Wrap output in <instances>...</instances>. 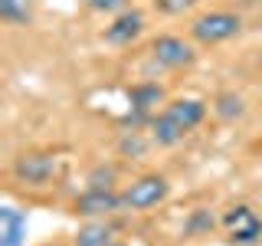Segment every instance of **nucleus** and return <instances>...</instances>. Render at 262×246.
<instances>
[{
  "instance_id": "1",
  "label": "nucleus",
  "mask_w": 262,
  "mask_h": 246,
  "mask_svg": "<svg viewBox=\"0 0 262 246\" xmlns=\"http://www.w3.org/2000/svg\"><path fill=\"white\" fill-rule=\"evenodd\" d=\"M243 30V20L239 13H229V10H210V13H200L196 20L190 23V36L203 46H216V43H226L233 39L236 33Z\"/></svg>"
},
{
  "instance_id": "2",
  "label": "nucleus",
  "mask_w": 262,
  "mask_h": 246,
  "mask_svg": "<svg viewBox=\"0 0 262 246\" xmlns=\"http://www.w3.org/2000/svg\"><path fill=\"white\" fill-rule=\"evenodd\" d=\"M223 230L229 246H256L262 240V220L259 213L246 203H236L223 213Z\"/></svg>"
},
{
  "instance_id": "3",
  "label": "nucleus",
  "mask_w": 262,
  "mask_h": 246,
  "mask_svg": "<svg viewBox=\"0 0 262 246\" xmlns=\"http://www.w3.org/2000/svg\"><path fill=\"white\" fill-rule=\"evenodd\" d=\"M167 194H170V184L164 174H141L121 191V200H125L128 210H151L167 200Z\"/></svg>"
},
{
  "instance_id": "4",
  "label": "nucleus",
  "mask_w": 262,
  "mask_h": 246,
  "mask_svg": "<svg viewBox=\"0 0 262 246\" xmlns=\"http://www.w3.org/2000/svg\"><path fill=\"white\" fill-rule=\"evenodd\" d=\"M59 171V158L49 151H23L13 161V177L30 187H46Z\"/></svg>"
},
{
  "instance_id": "5",
  "label": "nucleus",
  "mask_w": 262,
  "mask_h": 246,
  "mask_svg": "<svg viewBox=\"0 0 262 246\" xmlns=\"http://www.w3.org/2000/svg\"><path fill=\"white\" fill-rule=\"evenodd\" d=\"M164 98H167V92H164V86L161 82H135V86L128 89V105H131V112L125 115V125H141V121H151L154 118V109L158 105H164Z\"/></svg>"
},
{
  "instance_id": "6",
  "label": "nucleus",
  "mask_w": 262,
  "mask_h": 246,
  "mask_svg": "<svg viewBox=\"0 0 262 246\" xmlns=\"http://www.w3.org/2000/svg\"><path fill=\"white\" fill-rule=\"evenodd\" d=\"M151 59L158 66H164V69H184V66H193L196 49H193V43L167 33V36H158L151 43Z\"/></svg>"
},
{
  "instance_id": "7",
  "label": "nucleus",
  "mask_w": 262,
  "mask_h": 246,
  "mask_svg": "<svg viewBox=\"0 0 262 246\" xmlns=\"http://www.w3.org/2000/svg\"><path fill=\"white\" fill-rule=\"evenodd\" d=\"M125 207V200H121V194L115 191H98V187H89L82 197H76V217H89V220H98V217H108V213L121 210Z\"/></svg>"
},
{
  "instance_id": "8",
  "label": "nucleus",
  "mask_w": 262,
  "mask_h": 246,
  "mask_svg": "<svg viewBox=\"0 0 262 246\" xmlns=\"http://www.w3.org/2000/svg\"><path fill=\"white\" fill-rule=\"evenodd\" d=\"M141 33H144V13L135 10V7H128V10L115 13V20L105 27V39H108L112 46H131Z\"/></svg>"
},
{
  "instance_id": "9",
  "label": "nucleus",
  "mask_w": 262,
  "mask_h": 246,
  "mask_svg": "<svg viewBox=\"0 0 262 246\" xmlns=\"http://www.w3.org/2000/svg\"><path fill=\"white\" fill-rule=\"evenodd\" d=\"M147 128H151V141H154V145H161V148H174V145H180L187 135H190V131L180 125V121H177L167 109L154 115V118L147 121Z\"/></svg>"
},
{
  "instance_id": "10",
  "label": "nucleus",
  "mask_w": 262,
  "mask_h": 246,
  "mask_svg": "<svg viewBox=\"0 0 262 246\" xmlns=\"http://www.w3.org/2000/svg\"><path fill=\"white\" fill-rule=\"evenodd\" d=\"M27 243V213L16 207H0V246Z\"/></svg>"
},
{
  "instance_id": "11",
  "label": "nucleus",
  "mask_w": 262,
  "mask_h": 246,
  "mask_svg": "<svg viewBox=\"0 0 262 246\" xmlns=\"http://www.w3.org/2000/svg\"><path fill=\"white\" fill-rule=\"evenodd\" d=\"M164 109L174 115L187 131H193L203 118H207V102H200V98H174V102H167Z\"/></svg>"
},
{
  "instance_id": "12",
  "label": "nucleus",
  "mask_w": 262,
  "mask_h": 246,
  "mask_svg": "<svg viewBox=\"0 0 262 246\" xmlns=\"http://www.w3.org/2000/svg\"><path fill=\"white\" fill-rule=\"evenodd\" d=\"M112 243H115V230L105 220H89L76 233V246H112Z\"/></svg>"
},
{
  "instance_id": "13",
  "label": "nucleus",
  "mask_w": 262,
  "mask_h": 246,
  "mask_svg": "<svg viewBox=\"0 0 262 246\" xmlns=\"http://www.w3.org/2000/svg\"><path fill=\"white\" fill-rule=\"evenodd\" d=\"M0 20L10 27H27L33 20V0H0Z\"/></svg>"
},
{
  "instance_id": "14",
  "label": "nucleus",
  "mask_w": 262,
  "mask_h": 246,
  "mask_svg": "<svg viewBox=\"0 0 262 246\" xmlns=\"http://www.w3.org/2000/svg\"><path fill=\"white\" fill-rule=\"evenodd\" d=\"M213 112H216V118H223V121H236V118H243V98L236 95V92H220L216 98H213Z\"/></svg>"
},
{
  "instance_id": "15",
  "label": "nucleus",
  "mask_w": 262,
  "mask_h": 246,
  "mask_svg": "<svg viewBox=\"0 0 262 246\" xmlns=\"http://www.w3.org/2000/svg\"><path fill=\"white\" fill-rule=\"evenodd\" d=\"M213 223H216V220H213L207 210H193V217L187 220L184 233H187V236H196V233H210V230H213Z\"/></svg>"
},
{
  "instance_id": "16",
  "label": "nucleus",
  "mask_w": 262,
  "mask_h": 246,
  "mask_svg": "<svg viewBox=\"0 0 262 246\" xmlns=\"http://www.w3.org/2000/svg\"><path fill=\"white\" fill-rule=\"evenodd\" d=\"M190 7H196V0H154V10H158V13H164V16L187 13Z\"/></svg>"
},
{
  "instance_id": "17",
  "label": "nucleus",
  "mask_w": 262,
  "mask_h": 246,
  "mask_svg": "<svg viewBox=\"0 0 262 246\" xmlns=\"http://www.w3.org/2000/svg\"><path fill=\"white\" fill-rule=\"evenodd\" d=\"M82 4L95 13H121L131 7V0H82Z\"/></svg>"
},
{
  "instance_id": "18",
  "label": "nucleus",
  "mask_w": 262,
  "mask_h": 246,
  "mask_svg": "<svg viewBox=\"0 0 262 246\" xmlns=\"http://www.w3.org/2000/svg\"><path fill=\"white\" fill-rule=\"evenodd\" d=\"M115 184V168H95L89 174V187H98V191H112Z\"/></svg>"
},
{
  "instance_id": "19",
  "label": "nucleus",
  "mask_w": 262,
  "mask_h": 246,
  "mask_svg": "<svg viewBox=\"0 0 262 246\" xmlns=\"http://www.w3.org/2000/svg\"><path fill=\"white\" fill-rule=\"evenodd\" d=\"M112 246H125V243H112Z\"/></svg>"
},
{
  "instance_id": "20",
  "label": "nucleus",
  "mask_w": 262,
  "mask_h": 246,
  "mask_svg": "<svg viewBox=\"0 0 262 246\" xmlns=\"http://www.w3.org/2000/svg\"><path fill=\"white\" fill-rule=\"evenodd\" d=\"M46 246H59V243H46Z\"/></svg>"
}]
</instances>
